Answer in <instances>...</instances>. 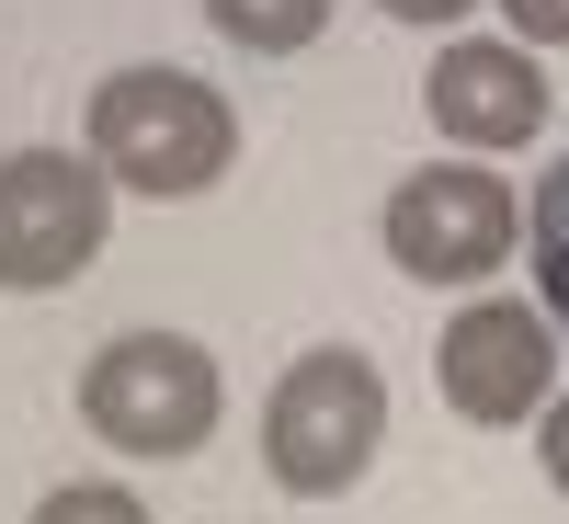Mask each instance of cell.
<instances>
[{"instance_id": "obj_1", "label": "cell", "mask_w": 569, "mask_h": 524, "mask_svg": "<svg viewBox=\"0 0 569 524\" xmlns=\"http://www.w3.org/2000/svg\"><path fill=\"white\" fill-rule=\"evenodd\" d=\"M91 160H103L114 195L182 206V195H217L228 182L240 115H228V91L194 80V69H114V80H91Z\"/></svg>"}, {"instance_id": "obj_2", "label": "cell", "mask_w": 569, "mask_h": 524, "mask_svg": "<svg viewBox=\"0 0 569 524\" xmlns=\"http://www.w3.org/2000/svg\"><path fill=\"white\" fill-rule=\"evenodd\" d=\"M376 445H388V376H376V354L353 343H319L273 376V399H262V467H273V491H297V502H330V491H353Z\"/></svg>"}, {"instance_id": "obj_3", "label": "cell", "mask_w": 569, "mask_h": 524, "mask_svg": "<svg viewBox=\"0 0 569 524\" xmlns=\"http://www.w3.org/2000/svg\"><path fill=\"white\" fill-rule=\"evenodd\" d=\"M217 399H228V376L182 330H126L80 365V422L114 456H194L217 434Z\"/></svg>"}, {"instance_id": "obj_4", "label": "cell", "mask_w": 569, "mask_h": 524, "mask_svg": "<svg viewBox=\"0 0 569 524\" xmlns=\"http://www.w3.org/2000/svg\"><path fill=\"white\" fill-rule=\"evenodd\" d=\"M388 263L410 285H490L512 251H525V206H512V182L490 160H433V171H410L399 195H388Z\"/></svg>"}, {"instance_id": "obj_5", "label": "cell", "mask_w": 569, "mask_h": 524, "mask_svg": "<svg viewBox=\"0 0 569 524\" xmlns=\"http://www.w3.org/2000/svg\"><path fill=\"white\" fill-rule=\"evenodd\" d=\"M114 228V182L80 149H12L0 160V285L12 297H46V285L91 274Z\"/></svg>"}, {"instance_id": "obj_6", "label": "cell", "mask_w": 569, "mask_h": 524, "mask_svg": "<svg viewBox=\"0 0 569 524\" xmlns=\"http://www.w3.org/2000/svg\"><path fill=\"white\" fill-rule=\"evenodd\" d=\"M558 319L536 308V297H467L456 319H445V343H433V388H445V411L456 422H547V399H558Z\"/></svg>"}, {"instance_id": "obj_7", "label": "cell", "mask_w": 569, "mask_h": 524, "mask_svg": "<svg viewBox=\"0 0 569 524\" xmlns=\"http://www.w3.org/2000/svg\"><path fill=\"white\" fill-rule=\"evenodd\" d=\"M421 115H433L456 149H536L547 137V69H536V46L525 34H445L433 46V69H421Z\"/></svg>"}, {"instance_id": "obj_8", "label": "cell", "mask_w": 569, "mask_h": 524, "mask_svg": "<svg viewBox=\"0 0 569 524\" xmlns=\"http://www.w3.org/2000/svg\"><path fill=\"white\" fill-rule=\"evenodd\" d=\"M525 263H536V308L558 319V343H569V160H547L536 206H525Z\"/></svg>"}, {"instance_id": "obj_9", "label": "cell", "mask_w": 569, "mask_h": 524, "mask_svg": "<svg viewBox=\"0 0 569 524\" xmlns=\"http://www.w3.org/2000/svg\"><path fill=\"white\" fill-rule=\"evenodd\" d=\"M206 23L228 46H251V58H297V46H319L330 0H206Z\"/></svg>"}, {"instance_id": "obj_10", "label": "cell", "mask_w": 569, "mask_h": 524, "mask_svg": "<svg viewBox=\"0 0 569 524\" xmlns=\"http://www.w3.org/2000/svg\"><path fill=\"white\" fill-rule=\"evenodd\" d=\"M34 524H149V502L114 491V479H58V491L34 502Z\"/></svg>"}, {"instance_id": "obj_11", "label": "cell", "mask_w": 569, "mask_h": 524, "mask_svg": "<svg viewBox=\"0 0 569 524\" xmlns=\"http://www.w3.org/2000/svg\"><path fill=\"white\" fill-rule=\"evenodd\" d=\"M501 23L525 46H569V0H501Z\"/></svg>"}, {"instance_id": "obj_12", "label": "cell", "mask_w": 569, "mask_h": 524, "mask_svg": "<svg viewBox=\"0 0 569 524\" xmlns=\"http://www.w3.org/2000/svg\"><path fill=\"white\" fill-rule=\"evenodd\" d=\"M536 456H547V491L569 502V388L547 399V422H536Z\"/></svg>"}, {"instance_id": "obj_13", "label": "cell", "mask_w": 569, "mask_h": 524, "mask_svg": "<svg viewBox=\"0 0 569 524\" xmlns=\"http://www.w3.org/2000/svg\"><path fill=\"white\" fill-rule=\"evenodd\" d=\"M376 12H388V23H467L479 0H376Z\"/></svg>"}]
</instances>
